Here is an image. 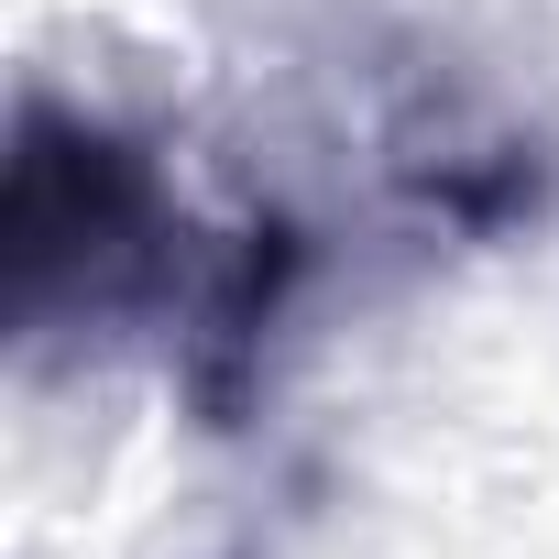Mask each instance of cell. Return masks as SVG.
Listing matches in <instances>:
<instances>
[{
    "instance_id": "cell-1",
    "label": "cell",
    "mask_w": 559,
    "mask_h": 559,
    "mask_svg": "<svg viewBox=\"0 0 559 559\" xmlns=\"http://www.w3.org/2000/svg\"><path fill=\"white\" fill-rule=\"evenodd\" d=\"M219 230H198L165 187V165L67 110V99H23L12 121V176H0V297H12V330L23 352H45L56 330H132V319H165L187 308L198 263H209Z\"/></svg>"
}]
</instances>
